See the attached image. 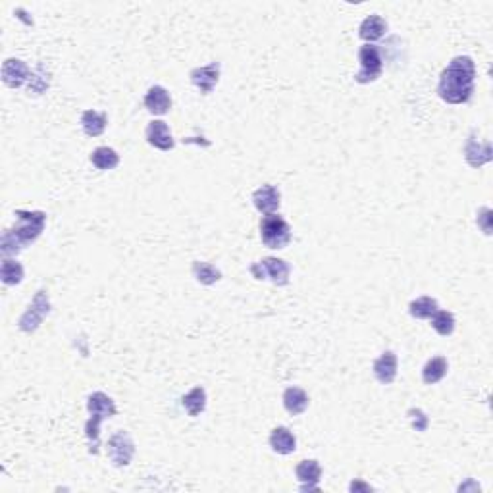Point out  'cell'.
<instances>
[{"mask_svg": "<svg viewBox=\"0 0 493 493\" xmlns=\"http://www.w3.org/2000/svg\"><path fill=\"white\" fill-rule=\"evenodd\" d=\"M476 66L470 56H457L441 71L438 95L449 104H464L474 92Z\"/></svg>", "mask_w": 493, "mask_h": 493, "instance_id": "cell-1", "label": "cell"}, {"mask_svg": "<svg viewBox=\"0 0 493 493\" xmlns=\"http://www.w3.org/2000/svg\"><path fill=\"white\" fill-rule=\"evenodd\" d=\"M15 223L12 230L4 231L2 241H0V249L4 256H12L18 251H22L23 246H27L33 243L35 239L43 233L46 223V214L41 210L29 212V210H15L14 212Z\"/></svg>", "mask_w": 493, "mask_h": 493, "instance_id": "cell-2", "label": "cell"}, {"mask_svg": "<svg viewBox=\"0 0 493 493\" xmlns=\"http://www.w3.org/2000/svg\"><path fill=\"white\" fill-rule=\"evenodd\" d=\"M87 408L91 412V418H89V422L85 424V436L89 439V447H91L89 453L97 454L100 445V422L104 418H110V416L116 415V405L106 393L97 391L89 395Z\"/></svg>", "mask_w": 493, "mask_h": 493, "instance_id": "cell-3", "label": "cell"}, {"mask_svg": "<svg viewBox=\"0 0 493 493\" xmlns=\"http://www.w3.org/2000/svg\"><path fill=\"white\" fill-rule=\"evenodd\" d=\"M261 239L268 249H285L291 241V228L279 214L262 216Z\"/></svg>", "mask_w": 493, "mask_h": 493, "instance_id": "cell-4", "label": "cell"}, {"mask_svg": "<svg viewBox=\"0 0 493 493\" xmlns=\"http://www.w3.org/2000/svg\"><path fill=\"white\" fill-rule=\"evenodd\" d=\"M251 274H253L254 279H270L272 284L276 285H287L289 284V274H291V268L289 264L282 258H274V256H268V258H262V261L254 262L251 266Z\"/></svg>", "mask_w": 493, "mask_h": 493, "instance_id": "cell-5", "label": "cell"}, {"mask_svg": "<svg viewBox=\"0 0 493 493\" xmlns=\"http://www.w3.org/2000/svg\"><path fill=\"white\" fill-rule=\"evenodd\" d=\"M359 62H361V69H359V74L354 76V81H359V83H372V81H376L377 77L382 76L384 60H382V54H380V48H377V46H361V50H359Z\"/></svg>", "mask_w": 493, "mask_h": 493, "instance_id": "cell-6", "label": "cell"}, {"mask_svg": "<svg viewBox=\"0 0 493 493\" xmlns=\"http://www.w3.org/2000/svg\"><path fill=\"white\" fill-rule=\"evenodd\" d=\"M133 453H135V445H133V439L130 438L127 431H116L114 436L108 439V459L118 468L127 466L133 459Z\"/></svg>", "mask_w": 493, "mask_h": 493, "instance_id": "cell-7", "label": "cell"}, {"mask_svg": "<svg viewBox=\"0 0 493 493\" xmlns=\"http://www.w3.org/2000/svg\"><path fill=\"white\" fill-rule=\"evenodd\" d=\"M50 312V303H48V295L46 291H39L33 299V305H29V310H25V314L20 318V328L23 331L37 330V326L41 320Z\"/></svg>", "mask_w": 493, "mask_h": 493, "instance_id": "cell-8", "label": "cell"}, {"mask_svg": "<svg viewBox=\"0 0 493 493\" xmlns=\"http://www.w3.org/2000/svg\"><path fill=\"white\" fill-rule=\"evenodd\" d=\"M191 83L200 89L202 95H208V92L214 91L216 83L220 79V62H212L208 66H202V68H195L191 69Z\"/></svg>", "mask_w": 493, "mask_h": 493, "instance_id": "cell-9", "label": "cell"}, {"mask_svg": "<svg viewBox=\"0 0 493 493\" xmlns=\"http://www.w3.org/2000/svg\"><path fill=\"white\" fill-rule=\"evenodd\" d=\"M254 208L262 214H276L277 208L282 204V195L274 185H262L253 193Z\"/></svg>", "mask_w": 493, "mask_h": 493, "instance_id": "cell-10", "label": "cell"}, {"mask_svg": "<svg viewBox=\"0 0 493 493\" xmlns=\"http://www.w3.org/2000/svg\"><path fill=\"white\" fill-rule=\"evenodd\" d=\"M146 141H148V145L158 148V151H172L176 146L168 123L162 122V120H153L146 125Z\"/></svg>", "mask_w": 493, "mask_h": 493, "instance_id": "cell-11", "label": "cell"}, {"mask_svg": "<svg viewBox=\"0 0 493 493\" xmlns=\"http://www.w3.org/2000/svg\"><path fill=\"white\" fill-rule=\"evenodd\" d=\"M297 480L300 482V489L303 492H316L318 489V482L322 478V468L314 459L310 461H300L295 468Z\"/></svg>", "mask_w": 493, "mask_h": 493, "instance_id": "cell-12", "label": "cell"}, {"mask_svg": "<svg viewBox=\"0 0 493 493\" xmlns=\"http://www.w3.org/2000/svg\"><path fill=\"white\" fill-rule=\"evenodd\" d=\"M372 372H374V376H376L380 384H393V380L397 377V354L393 351L382 353V356L376 359L372 364Z\"/></svg>", "mask_w": 493, "mask_h": 493, "instance_id": "cell-13", "label": "cell"}, {"mask_svg": "<svg viewBox=\"0 0 493 493\" xmlns=\"http://www.w3.org/2000/svg\"><path fill=\"white\" fill-rule=\"evenodd\" d=\"M145 106L154 116L168 114L172 108V97L162 85H153L145 95Z\"/></svg>", "mask_w": 493, "mask_h": 493, "instance_id": "cell-14", "label": "cell"}, {"mask_svg": "<svg viewBox=\"0 0 493 493\" xmlns=\"http://www.w3.org/2000/svg\"><path fill=\"white\" fill-rule=\"evenodd\" d=\"M27 76H29V68H27L22 60L8 58V60L4 62V66H2V79H4V83H6L8 87H12V89L22 87L23 81L27 79Z\"/></svg>", "mask_w": 493, "mask_h": 493, "instance_id": "cell-15", "label": "cell"}, {"mask_svg": "<svg viewBox=\"0 0 493 493\" xmlns=\"http://www.w3.org/2000/svg\"><path fill=\"white\" fill-rule=\"evenodd\" d=\"M387 33V23H385V20L382 18V15L377 14H372L368 15L364 22L361 23V27H359V35H361L362 41H366V43H374V41H377V39H382Z\"/></svg>", "mask_w": 493, "mask_h": 493, "instance_id": "cell-16", "label": "cell"}, {"mask_svg": "<svg viewBox=\"0 0 493 493\" xmlns=\"http://www.w3.org/2000/svg\"><path fill=\"white\" fill-rule=\"evenodd\" d=\"M270 447L277 454H291L297 449V439L291 433V430L279 426V428H274L270 433Z\"/></svg>", "mask_w": 493, "mask_h": 493, "instance_id": "cell-17", "label": "cell"}, {"mask_svg": "<svg viewBox=\"0 0 493 493\" xmlns=\"http://www.w3.org/2000/svg\"><path fill=\"white\" fill-rule=\"evenodd\" d=\"M284 407L291 416L303 415L308 408V395L300 387H287L284 391Z\"/></svg>", "mask_w": 493, "mask_h": 493, "instance_id": "cell-18", "label": "cell"}, {"mask_svg": "<svg viewBox=\"0 0 493 493\" xmlns=\"http://www.w3.org/2000/svg\"><path fill=\"white\" fill-rule=\"evenodd\" d=\"M106 114L97 110H85L81 114V127L89 137H99L106 130Z\"/></svg>", "mask_w": 493, "mask_h": 493, "instance_id": "cell-19", "label": "cell"}, {"mask_svg": "<svg viewBox=\"0 0 493 493\" xmlns=\"http://www.w3.org/2000/svg\"><path fill=\"white\" fill-rule=\"evenodd\" d=\"M447 370H449V364L443 356H433L430 361L426 362V366L422 368V380L424 384L433 385L441 382L443 377L447 376Z\"/></svg>", "mask_w": 493, "mask_h": 493, "instance_id": "cell-20", "label": "cell"}, {"mask_svg": "<svg viewBox=\"0 0 493 493\" xmlns=\"http://www.w3.org/2000/svg\"><path fill=\"white\" fill-rule=\"evenodd\" d=\"M181 405L189 412V416H199L200 412H204V408H207V391H204V387L197 385L195 389H191L181 399Z\"/></svg>", "mask_w": 493, "mask_h": 493, "instance_id": "cell-21", "label": "cell"}, {"mask_svg": "<svg viewBox=\"0 0 493 493\" xmlns=\"http://www.w3.org/2000/svg\"><path fill=\"white\" fill-rule=\"evenodd\" d=\"M191 270L193 276L197 277V282L202 285H214L216 282L222 279V272L216 268V266H212V264H208V262L195 261L193 262Z\"/></svg>", "mask_w": 493, "mask_h": 493, "instance_id": "cell-22", "label": "cell"}, {"mask_svg": "<svg viewBox=\"0 0 493 493\" xmlns=\"http://www.w3.org/2000/svg\"><path fill=\"white\" fill-rule=\"evenodd\" d=\"M91 162L95 168L99 169H114L120 164V156L116 153L114 148L110 146H99L95 148L91 154Z\"/></svg>", "mask_w": 493, "mask_h": 493, "instance_id": "cell-23", "label": "cell"}, {"mask_svg": "<svg viewBox=\"0 0 493 493\" xmlns=\"http://www.w3.org/2000/svg\"><path fill=\"white\" fill-rule=\"evenodd\" d=\"M438 308V300L424 295V297H418V299L408 305V312H410L412 318H418V320H430Z\"/></svg>", "mask_w": 493, "mask_h": 493, "instance_id": "cell-24", "label": "cell"}, {"mask_svg": "<svg viewBox=\"0 0 493 493\" xmlns=\"http://www.w3.org/2000/svg\"><path fill=\"white\" fill-rule=\"evenodd\" d=\"M0 277L6 285H18L22 284L23 279V266L14 258H4L2 266H0Z\"/></svg>", "mask_w": 493, "mask_h": 493, "instance_id": "cell-25", "label": "cell"}, {"mask_svg": "<svg viewBox=\"0 0 493 493\" xmlns=\"http://www.w3.org/2000/svg\"><path fill=\"white\" fill-rule=\"evenodd\" d=\"M431 322V328L438 331L439 335H443V338H447V335H451L454 331V316L453 312H449V310H436L433 312V316L430 318Z\"/></svg>", "mask_w": 493, "mask_h": 493, "instance_id": "cell-26", "label": "cell"}, {"mask_svg": "<svg viewBox=\"0 0 493 493\" xmlns=\"http://www.w3.org/2000/svg\"><path fill=\"white\" fill-rule=\"evenodd\" d=\"M480 154H484V158L487 162L492 160V146H487V148H480V143H478L476 139L470 137L468 143H466V146H464V156H466V160H468L470 166H474V168H478V166H482L484 162L480 160Z\"/></svg>", "mask_w": 493, "mask_h": 493, "instance_id": "cell-27", "label": "cell"}, {"mask_svg": "<svg viewBox=\"0 0 493 493\" xmlns=\"http://www.w3.org/2000/svg\"><path fill=\"white\" fill-rule=\"evenodd\" d=\"M408 416L412 420V426L416 428V431H424L428 428V416L424 415L420 408H410L408 410Z\"/></svg>", "mask_w": 493, "mask_h": 493, "instance_id": "cell-28", "label": "cell"}, {"mask_svg": "<svg viewBox=\"0 0 493 493\" xmlns=\"http://www.w3.org/2000/svg\"><path fill=\"white\" fill-rule=\"evenodd\" d=\"M489 214H492V210H489V208H482V210H480V218H484V225H482V228H484L485 233H492V228H489V223H487Z\"/></svg>", "mask_w": 493, "mask_h": 493, "instance_id": "cell-29", "label": "cell"}, {"mask_svg": "<svg viewBox=\"0 0 493 493\" xmlns=\"http://www.w3.org/2000/svg\"><path fill=\"white\" fill-rule=\"evenodd\" d=\"M356 489H366V492H370L372 487L366 484H362V482H353V484H351V492H356Z\"/></svg>", "mask_w": 493, "mask_h": 493, "instance_id": "cell-30", "label": "cell"}]
</instances>
